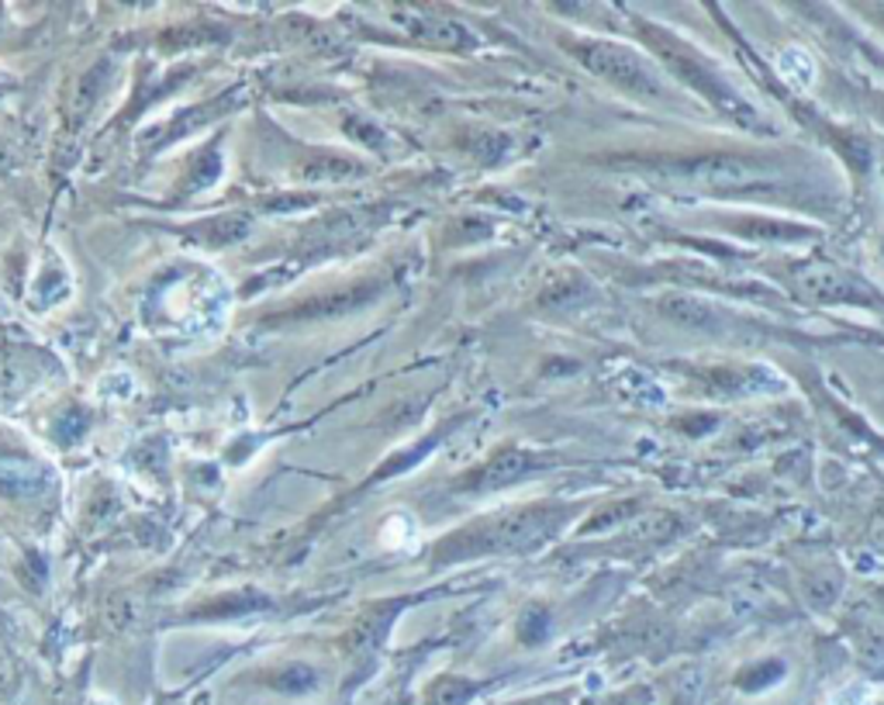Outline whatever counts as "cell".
Masks as SVG:
<instances>
[{"mask_svg":"<svg viewBox=\"0 0 884 705\" xmlns=\"http://www.w3.org/2000/svg\"><path fill=\"white\" fill-rule=\"evenodd\" d=\"M570 52L591 70L597 73L602 81L629 90V94H646V97H657L660 94V84L654 70H649L636 52L622 49V45H612V42H581V45H570Z\"/></svg>","mask_w":884,"mask_h":705,"instance_id":"7a4b0ae2","label":"cell"},{"mask_svg":"<svg viewBox=\"0 0 884 705\" xmlns=\"http://www.w3.org/2000/svg\"><path fill=\"white\" fill-rule=\"evenodd\" d=\"M374 295V287H356V291H339V295H328V298H319V301H311V305H301L294 308L291 316L294 319H304V316H332V311H349L356 305H363Z\"/></svg>","mask_w":884,"mask_h":705,"instance_id":"ba28073f","label":"cell"},{"mask_svg":"<svg viewBox=\"0 0 884 705\" xmlns=\"http://www.w3.org/2000/svg\"><path fill=\"white\" fill-rule=\"evenodd\" d=\"M557 512L553 509H529V512H515V515H498L487 519L474 530H463L460 536L442 543L439 557H466V554H490V551H518V546H529L542 540L557 526Z\"/></svg>","mask_w":884,"mask_h":705,"instance_id":"6da1fadb","label":"cell"},{"mask_svg":"<svg viewBox=\"0 0 884 705\" xmlns=\"http://www.w3.org/2000/svg\"><path fill=\"white\" fill-rule=\"evenodd\" d=\"M660 311H664L667 319L681 322V325H691V329H709V325H715V319H719L705 301L688 298V295L664 298V301H660Z\"/></svg>","mask_w":884,"mask_h":705,"instance_id":"52a82bcc","label":"cell"},{"mask_svg":"<svg viewBox=\"0 0 884 705\" xmlns=\"http://www.w3.org/2000/svg\"><path fill=\"white\" fill-rule=\"evenodd\" d=\"M532 467V457L529 453H522V450H502L498 457H494L481 474L471 481V484H477V488H494V484H508V481H515L518 474H522V470H529Z\"/></svg>","mask_w":884,"mask_h":705,"instance_id":"8992f818","label":"cell"},{"mask_svg":"<svg viewBox=\"0 0 884 705\" xmlns=\"http://www.w3.org/2000/svg\"><path fill=\"white\" fill-rule=\"evenodd\" d=\"M691 184L709 191H753L774 184V173L753 160H736V156H701V160L678 167Z\"/></svg>","mask_w":884,"mask_h":705,"instance_id":"3957f363","label":"cell"},{"mask_svg":"<svg viewBox=\"0 0 884 705\" xmlns=\"http://www.w3.org/2000/svg\"><path fill=\"white\" fill-rule=\"evenodd\" d=\"M45 484V470L29 457H0V491L32 494Z\"/></svg>","mask_w":884,"mask_h":705,"instance_id":"5b68a950","label":"cell"},{"mask_svg":"<svg viewBox=\"0 0 884 705\" xmlns=\"http://www.w3.org/2000/svg\"><path fill=\"white\" fill-rule=\"evenodd\" d=\"M798 280H801L805 291L816 295L819 301H833V305H840V301H850V305H856V301H871V295L864 291L861 284L850 280L847 274H840L837 267H829V264H809V267H801V270H798Z\"/></svg>","mask_w":884,"mask_h":705,"instance_id":"277c9868","label":"cell"}]
</instances>
